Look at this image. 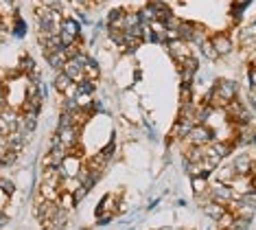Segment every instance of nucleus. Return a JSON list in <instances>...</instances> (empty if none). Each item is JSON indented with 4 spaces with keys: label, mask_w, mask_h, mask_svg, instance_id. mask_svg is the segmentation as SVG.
Wrapping results in <instances>:
<instances>
[{
    "label": "nucleus",
    "mask_w": 256,
    "mask_h": 230,
    "mask_svg": "<svg viewBox=\"0 0 256 230\" xmlns=\"http://www.w3.org/2000/svg\"><path fill=\"white\" fill-rule=\"evenodd\" d=\"M212 140H214V136H212V129H210V127H208V125H195L188 134H186L184 145H190V147H206V145H210Z\"/></svg>",
    "instance_id": "1"
},
{
    "label": "nucleus",
    "mask_w": 256,
    "mask_h": 230,
    "mask_svg": "<svg viewBox=\"0 0 256 230\" xmlns=\"http://www.w3.org/2000/svg\"><path fill=\"white\" fill-rule=\"evenodd\" d=\"M168 53H171V57L178 64H182V62L188 60V57H193L190 44L186 42V40H173V42H168Z\"/></svg>",
    "instance_id": "2"
},
{
    "label": "nucleus",
    "mask_w": 256,
    "mask_h": 230,
    "mask_svg": "<svg viewBox=\"0 0 256 230\" xmlns=\"http://www.w3.org/2000/svg\"><path fill=\"white\" fill-rule=\"evenodd\" d=\"M81 164H84V158H77V156H70V153H68L57 169H60L62 178H77L79 171H81Z\"/></svg>",
    "instance_id": "3"
},
{
    "label": "nucleus",
    "mask_w": 256,
    "mask_h": 230,
    "mask_svg": "<svg viewBox=\"0 0 256 230\" xmlns=\"http://www.w3.org/2000/svg\"><path fill=\"white\" fill-rule=\"evenodd\" d=\"M79 132H81V129H79V127H74V125H70V127H60V129H57L55 136L60 138V143L66 147L68 151H70L72 147H77V145H79Z\"/></svg>",
    "instance_id": "4"
},
{
    "label": "nucleus",
    "mask_w": 256,
    "mask_h": 230,
    "mask_svg": "<svg viewBox=\"0 0 256 230\" xmlns=\"http://www.w3.org/2000/svg\"><path fill=\"white\" fill-rule=\"evenodd\" d=\"M210 42H212L214 51H217L219 55H228V53H232V49H234L228 33H217V35H212Z\"/></svg>",
    "instance_id": "5"
},
{
    "label": "nucleus",
    "mask_w": 256,
    "mask_h": 230,
    "mask_svg": "<svg viewBox=\"0 0 256 230\" xmlns=\"http://www.w3.org/2000/svg\"><path fill=\"white\" fill-rule=\"evenodd\" d=\"M232 167H234L236 175H252V169H254V160L248 156V153H241L232 160Z\"/></svg>",
    "instance_id": "6"
},
{
    "label": "nucleus",
    "mask_w": 256,
    "mask_h": 230,
    "mask_svg": "<svg viewBox=\"0 0 256 230\" xmlns=\"http://www.w3.org/2000/svg\"><path fill=\"white\" fill-rule=\"evenodd\" d=\"M62 73H66V75L74 81V84H81V81L86 79V77H84V66H81L77 60H68L66 64H64Z\"/></svg>",
    "instance_id": "7"
},
{
    "label": "nucleus",
    "mask_w": 256,
    "mask_h": 230,
    "mask_svg": "<svg viewBox=\"0 0 256 230\" xmlns=\"http://www.w3.org/2000/svg\"><path fill=\"white\" fill-rule=\"evenodd\" d=\"M226 210H228V206H226V204H219V202H212V199H210V202H208L206 206H204V213L210 217V219H214V221H217L219 217L226 213Z\"/></svg>",
    "instance_id": "8"
},
{
    "label": "nucleus",
    "mask_w": 256,
    "mask_h": 230,
    "mask_svg": "<svg viewBox=\"0 0 256 230\" xmlns=\"http://www.w3.org/2000/svg\"><path fill=\"white\" fill-rule=\"evenodd\" d=\"M40 195H42L44 199H48V202H57L60 199V188H57L55 184H48V182H42L40 184Z\"/></svg>",
    "instance_id": "9"
},
{
    "label": "nucleus",
    "mask_w": 256,
    "mask_h": 230,
    "mask_svg": "<svg viewBox=\"0 0 256 230\" xmlns=\"http://www.w3.org/2000/svg\"><path fill=\"white\" fill-rule=\"evenodd\" d=\"M60 33H66V35H70V38L79 40V25L72 20V18H64L62 25H60Z\"/></svg>",
    "instance_id": "10"
},
{
    "label": "nucleus",
    "mask_w": 256,
    "mask_h": 230,
    "mask_svg": "<svg viewBox=\"0 0 256 230\" xmlns=\"http://www.w3.org/2000/svg\"><path fill=\"white\" fill-rule=\"evenodd\" d=\"M46 62L50 64L53 68H57V70H62L64 68V64L68 62V55H66V51H55V53H50V55H46Z\"/></svg>",
    "instance_id": "11"
},
{
    "label": "nucleus",
    "mask_w": 256,
    "mask_h": 230,
    "mask_svg": "<svg viewBox=\"0 0 256 230\" xmlns=\"http://www.w3.org/2000/svg\"><path fill=\"white\" fill-rule=\"evenodd\" d=\"M236 178V171L232 164H226V167H219L217 169V182H224V184H230L232 180Z\"/></svg>",
    "instance_id": "12"
},
{
    "label": "nucleus",
    "mask_w": 256,
    "mask_h": 230,
    "mask_svg": "<svg viewBox=\"0 0 256 230\" xmlns=\"http://www.w3.org/2000/svg\"><path fill=\"white\" fill-rule=\"evenodd\" d=\"M72 84H74V81L70 79V77H68L66 73H62V70H60V75H57V79H55V90H57V92H60L62 97H64V92H66V90H68V88H70Z\"/></svg>",
    "instance_id": "13"
},
{
    "label": "nucleus",
    "mask_w": 256,
    "mask_h": 230,
    "mask_svg": "<svg viewBox=\"0 0 256 230\" xmlns=\"http://www.w3.org/2000/svg\"><path fill=\"white\" fill-rule=\"evenodd\" d=\"M234 219H236L234 213H230V210H226V213H224V215H221L219 219H217V226H219V230H230L232 226H234Z\"/></svg>",
    "instance_id": "14"
},
{
    "label": "nucleus",
    "mask_w": 256,
    "mask_h": 230,
    "mask_svg": "<svg viewBox=\"0 0 256 230\" xmlns=\"http://www.w3.org/2000/svg\"><path fill=\"white\" fill-rule=\"evenodd\" d=\"M84 77H86V79H90V81H96L98 77H101V68H98L96 64L90 60V64H86V66H84Z\"/></svg>",
    "instance_id": "15"
},
{
    "label": "nucleus",
    "mask_w": 256,
    "mask_h": 230,
    "mask_svg": "<svg viewBox=\"0 0 256 230\" xmlns=\"http://www.w3.org/2000/svg\"><path fill=\"white\" fill-rule=\"evenodd\" d=\"M193 180V191H195V195H204V193L208 191V180L204 178V175H200V178H190Z\"/></svg>",
    "instance_id": "16"
},
{
    "label": "nucleus",
    "mask_w": 256,
    "mask_h": 230,
    "mask_svg": "<svg viewBox=\"0 0 256 230\" xmlns=\"http://www.w3.org/2000/svg\"><path fill=\"white\" fill-rule=\"evenodd\" d=\"M57 204H60V208H64V210H70V208H74V195L72 193H62L60 195V199H57Z\"/></svg>",
    "instance_id": "17"
},
{
    "label": "nucleus",
    "mask_w": 256,
    "mask_h": 230,
    "mask_svg": "<svg viewBox=\"0 0 256 230\" xmlns=\"http://www.w3.org/2000/svg\"><path fill=\"white\" fill-rule=\"evenodd\" d=\"M202 53H204V55H206L208 57V60H217V57H219V53L217 51H214V46H212V42H210V40H204V42H202Z\"/></svg>",
    "instance_id": "18"
},
{
    "label": "nucleus",
    "mask_w": 256,
    "mask_h": 230,
    "mask_svg": "<svg viewBox=\"0 0 256 230\" xmlns=\"http://www.w3.org/2000/svg\"><path fill=\"white\" fill-rule=\"evenodd\" d=\"M0 191H2L4 193V195H14V193H16V184H14V182H11V180H7V178H0Z\"/></svg>",
    "instance_id": "19"
},
{
    "label": "nucleus",
    "mask_w": 256,
    "mask_h": 230,
    "mask_svg": "<svg viewBox=\"0 0 256 230\" xmlns=\"http://www.w3.org/2000/svg\"><path fill=\"white\" fill-rule=\"evenodd\" d=\"M94 88H96V81L84 79V81L79 84V92H88V94H92V92H94Z\"/></svg>",
    "instance_id": "20"
},
{
    "label": "nucleus",
    "mask_w": 256,
    "mask_h": 230,
    "mask_svg": "<svg viewBox=\"0 0 256 230\" xmlns=\"http://www.w3.org/2000/svg\"><path fill=\"white\" fill-rule=\"evenodd\" d=\"M36 5H44V7H48V9L62 11V3H60V0H36Z\"/></svg>",
    "instance_id": "21"
},
{
    "label": "nucleus",
    "mask_w": 256,
    "mask_h": 230,
    "mask_svg": "<svg viewBox=\"0 0 256 230\" xmlns=\"http://www.w3.org/2000/svg\"><path fill=\"white\" fill-rule=\"evenodd\" d=\"M88 191H90V188H86L84 184H81V186L77 188V191L72 193V195H74V202H81V199H84L86 195H88Z\"/></svg>",
    "instance_id": "22"
},
{
    "label": "nucleus",
    "mask_w": 256,
    "mask_h": 230,
    "mask_svg": "<svg viewBox=\"0 0 256 230\" xmlns=\"http://www.w3.org/2000/svg\"><path fill=\"white\" fill-rule=\"evenodd\" d=\"M252 0H232V5H241V7H248Z\"/></svg>",
    "instance_id": "23"
},
{
    "label": "nucleus",
    "mask_w": 256,
    "mask_h": 230,
    "mask_svg": "<svg viewBox=\"0 0 256 230\" xmlns=\"http://www.w3.org/2000/svg\"><path fill=\"white\" fill-rule=\"evenodd\" d=\"M250 79H252V88H256V68L250 70Z\"/></svg>",
    "instance_id": "24"
},
{
    "label": "nucleus",
    "mask_w": 256,
    "mask_h": 230,
    "mask_svg": "<svg viewBox=\"0 0 256 230\" xmlns=\"http://www.w3.org/2000/svg\"><path fill=\"white\" fill-rule=\"evenodd\" d=\"M7 199H9V195H4V193L0 191V208H2V206L7 204Z\"/></svg>",
    "instance_id": "25"
},
{
    "label": "nucleus",
    "mask_w": 256,
    "mask_h": 230,
    "mask_svg": "<svg viewBox=\"0 0 256 230\" xmlns=\"http://www.w3.org/2000/svg\"><path fill=\"white\" fill-rule=\"evenodd\" d=\"M252 68H256V55L252 57Z\"/></svg>",
    "instance_id": "26"
},
{
    "label": "nucleus",
    "mask_w": 256,
    "mask_h": 230,
    "mask_svg": "<svg viewBox=\"0 0 256 230\" xmlns=\"http://www.w3.org/2000/svg\"><path fill=\"white\" fill-rule=\"evenodd\" d=\"M103 3H106V0H94V5H103Z\"/></svg>",
    "instance_id": "27"
},
{
    "label": "nucleus",
    "mask_w": 256,
    "mask_h": 230,
    "mask_svg": "<svg viewBox=\"0 0 256 230\" xmlns=\"http://www.w3.org/2000/svg\"><path fill=\"white\" fill-rule=\"evenodd\" d=\"M230 230H246V228H238V226H232Z\"/></svg>",
    "instance_id": "28"
},
{
    "label": "nucleus",
    "mask_w": 256,
    "mask_h": 230,
    "mask_svg": "<svg viewBox=\"0 0 256 230\" xmlns=\"http://www.w3.org/2000/svg\"><path fill=\"white\" fill-rule=\"evenodd\" d=\"M252 143L256 145V129H254V138H252Z\"/></svg>",
    "instance_id": "29"
},
{
    "label": "nucleus",
    "mask_w": 256,
    "mask_h": 230,
    "mask_svg": "<svg viewBox=\"0 0 256 230\" xmlns=\"http://www.w3.org/2000/svg\"><path fill=\"white\" fill-rule=\"evenodd\" d=\"M68 3H72V0H68Z\"/></svg>",
    "instance_id": "30"
},
{
    "label": "nucleus",
    "mask_w": 256,
    "mask_h": 230,
    "mask_svg": "<svg viewBox=\"0 0 256 230\" xmlns=\"http://www.w3.org/2000/svg\"><path fill=\"white\" fill-rule=\"evenodd\" d=\"M254 167H256V162H254Z\"/></svg>",
    "instance_id": "31"
}]
</instances>
